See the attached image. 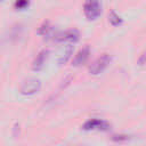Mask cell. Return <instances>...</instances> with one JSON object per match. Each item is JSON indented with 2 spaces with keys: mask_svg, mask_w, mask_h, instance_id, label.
<instances>
[{
  "mask_svg": "<svg viewBox=\"0 0 146 146\" xmlns=\"http://www.w3.org/2000/svg\"><path fill=\"white\" fill-rule=\"evenodd\" d=\"M89 55H90V48L88 46L83 47L82 49H80L76 55L74 56L73 58V62H72V65L73 66H80V65H83L88 58H89Z\"/></svg>",
  "mask_w": 146,
  "mask_h": 146,
  "instance_id": "cell-6",
  "label": "cell"
},
{
  "mask_svg": "<svg viewBox=\"0 0 146 146\" xmlns=\"http://www.w3.org/2000/svg\"><path fill=\"white\" fill-rule=\"evenodd\" d=\"M48 54H49L48 50H41L36 55V57H35V59L33 62V65H32V68L34 71H40V70L43 68V66L46 64V60L48 58Z\"/></svg>",
  "mask_w": 146,
  "mask_h": 146,
  "instance_id": "cell-7",
  "label": "cell"
},
{
  "mask_svg": "<svg viewBox=\"0 0 146 146\" xmlns=\"http://www.w3.org/2000/svg\"><path fill=\"white\" fill-rule=\"evenodd\" d=\"M80 38V33L76 31V30H66V31H63V32H59L57 33L54 39L56 41H59V42H76Z\"/></svg>",
  "mask_w": 146,
  "mask_h": 146,
  "instance_id": "cell-5",
  "label": "cell"
},
{
  "mask_svg": "<svg viewBox=\"0 0 146 146\" xmlns=\"http://www.w3.org/2000/svg\"><path fill=\"white\" fill-rule=\"evenodd\" d=\"M112 60V57L108 54H103L102 56H99L97 59H95L92 62V64L89 66V72L92 75H97L100 74L102 72H104L106 70V67L110 65Z\"/></svg>",
  "mask_w": 146,
  "mask_h": 146,
  "instance_id": "cell-2",
  "label": "cell"
},
{
  "mask_svg": "<svg viewBox=\"0 0 146 146\" xmlns=\"http://www.w3.org/2000/svg\"><path fill=\"white\" fill-rule=\"evenodd\" d=\"M110 123L104 121V120H100V119H91V120H88L83 123L82 125V129L86 130V131H91V130H102V131H106L110 129Z\"/></svg>",
  "mask_w": 146,
  "mask_h": 146,
  "instance_id": "cell-4",
  "label": "cell"
},
{
  "mask_svg": "<svg viewBox=\"0 0 146 146\" xmlns=\"http://www.w3.org/2000/svg\"><path fill=\"white\" fill-rule=\"evenodd\" d=\"M83 13L89 21H94L99 17L102 13V5L99 0H86L83 5Z\"/></svg>",
  "mask_w": 146,
  "mask_h": 146,
  "instance_id": "cell-1",
  "label": "cell"
},
{
  "mask_svg": "<svg viewBox=\"0 0 146 146\" xmlns=\"http://www.w3.org/2000/svg\"><path fill=\"white\" fill-rule=\"evenodd\" d=\"M0 1H2V0H0Z\"/></svg>",
  "mask_w": 146,
  "mask_h": 146,
  "instance_id": "cell-14",
  "label": "cell"
},
{
  "mask_svg": "<svg viewBox=\"0 0 146 146\" xmlns=\"http://www.w3.org/2000/svg\"><path fill=\"white\" fill-rule=\"evenodd\" d=\"M51 31H52V27L50 26L49 22H44V23L39 27L38 33H39L40 35H42V36H48V35H50Z\"/></svg>",
  "mask_w": 146,
  "mask_h": 146,
  "instance_id": "cell-9",
  "label": "cell"
},
{
  "mask_svg": "<svg viewBox=\"0 0 146 146\" xmlns=\"http://www.w3.org/2000/svg\"><path fill=\"white\" fill-rule=\"evenodd\" d=\"M129 139H130V137L127 135H113L112 136V140H114V141H127Z\"/></svg>",
  "mask_w": 146,
  "mask_h": 146,
  "instance_id": "cell-12",
  "label": "cell"
},
{
  "mask_svg": "<svg viewBox=\"0 0 146 146\" xmlns=\"http://www.w3.org/2000/svg\"><path fill=\"white\" fill-rule=\"evenodd\" d=\"M73 54V46H71V44H67V46H65V48H64V52L59 56V64L60 65H63V64H65L70 58H71V55Z\"/></svg>",
  "mask_w": 146,
  "mask_h": 146,
  "instance_id": "cell-8",
  "label": "cell"
},
{
  "mask_svg": "<svg viewBox=\"0 0 146 146\" xmlns=\"http://www.w3.org/2000/svg\"><path fill=\"white\" fill-rule=\"evenodd\" d=\"M108 21H110V23H111L113 26H119V25L122 24V18H121L114 10H112V11L110 13V15H108Z\"/></svg>",
  "mask_w": 146,
  "mask_h": 146,
  "instance_id": "cell-10",
  "label": "cell"
},
{
  "mask_svg": "<svg viewBox=\"0 0 146 146\" xmlns=\"http://www.w3.org/2000/svg\"><path fill=\"white\" fill-rule=\"evenodd\" d=\"M41 88V82L39 79L35 78H29L26 80L23 81V83L21 84L19 88V92L22 95H26V96H31L36 94Z\"/></svg>",
  "mask_w": 146,
  "mask_h": 146,
  "instance_id": "cell-3",
  "label": "cell"
},
{
  "mask_svg": "<svg viewBox=\"0 0 146 146\" xmlns=\"http://www.w3.org/2000/svg\"><path fill=\"white\" fill-rule=\"evenodd\" d=\"M138 64H139V65H144V64H146V51L139 57V59H138Z\"/></svg>",
  "mask_w": 146,
  "mask_h": 146,
  "instance_id": "cell-13",
  "label": "cell"
},
{
  "mask_svg": "<svg viewBox=\"0 0 146 146\" xmlns=\"http://www.w3.org/2000/svg\"><path fill=\"white\" fill-rule=\"evenodd\" d=\"M29 6V0H16L15 1V7L17 9H25Z\"/></svg>",
  "mask_w": 146,
  "mask_h": 146,
  "instance_id": "cell-11",
  "label": "cell"
}]
</instances>
